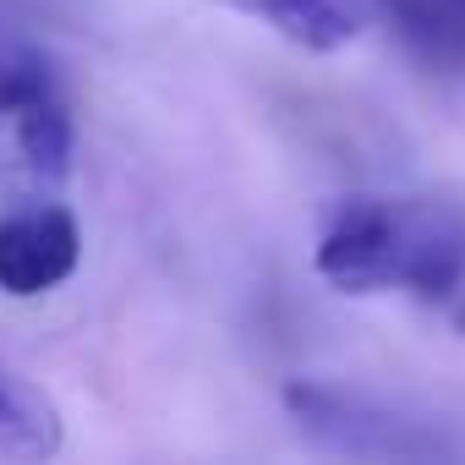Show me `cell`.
Returning <instances> with one entry per match:
<instances>
[{
    "label": "cell",
    "instance_id": "obj_1",
    "mask_svg": "<svg viewBox=\"0 0 465 465\" xmlns=\"http://www.w3.org/2000/svg\"><path fill=\"white\" fill-rule=\"evenodd\" d=\"M312 269L345 296L449 302L465 285V208L443 197H345L323 219Z\"/></svg>",
    "mask_w": 465,
    "mask_h": 465
},
{
    "label": "cell",
    "instance_id": "obj_2",
    "mask_svg": "<svg viewBox=\"0 0 465 465\" xmlns=\"http://www.w3.org/2000/svg\"><path fill=\"white\" fill-rule=\"evenodd\" d=\"M77 121L61 72L34 50L0 39V197H55L72 175Z\"/></svg>",
    "mask_w": 465,
    "mask_h": 465
},
{
    "label": "cell",
    "instance_id": "obj_3",
    "mask_svg": "<svg viewBox=\"0 0 465 465\" xmlns=\"http://www.w3.org/2000/svg\"><path fill=\"white\" fill-rule=\"evenodd\" d=\"M285 416L312 449L345 454V460H454L465 454V443L443 421L389 405L367 389L329 383V378L285 383Z\"/></svg>",
    "mask_w": 465,
    "mask_h": 465
},
{
    "label": "cell",
    "instance_id": "obj_4",
    "mask_svg": "<svg viewBox=\"0 0 465 465\" xmlns=\"http://www.w3.org/2000/svg\"><path fill=\"white\" fill-rule=\"evenodd\" d=\"M83 263V224L55 197L0 208V291L34 302L61 291Z\"/></svg>",
    "mask_w": 465,
    "mask_h": 465
},
{
    "label": "cell",
    "instance_id": "obj_5",
    "mask_svg": "<svg viewBox=\"0 0 465 465\" xmlns=\"http://www.w3.org/2000/svg\"><path fill=\"white\" fill-rule=\"evenodd\" d=\"M219 6L274 28L280 39H291L296 50H312V55L345 50L361 34L356 0H219Z\"/></svg>",
    "mask_w": 465,
    "mask_h": 465
},
{
    "label": "cell",
    "instance_id": "obj_6",
    "mask_svg": "<svg viewBox=\"0 0 465 465\" xmlns=\"http://www.w3.org/2000/svg\"><path fill=\"white\" fill-rule=\"evenodd\" d=\"M372 6L416 61L465 72V0H372Z\"/></svg>",
    "mask_w": 465,
    "mask_h": 465
},
{
    "label": "cell",
    "instance_id": "obj_7",
    "mask_svg": "<svg viewBox=\"0 0 465 465\" xmlns=\"http://www.w3.org/2000/svg\"><path fill=\"white\" fill-rule=\"evenodd\" d=\"M66 443V421L45 389L0 367V454L12 460H50Z\"/></svg>",
    "mask_w": 465,
    "mask_h": 465
}]
</instances>
